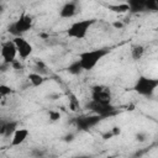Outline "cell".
Listing matches in <instances>:
<instances>
[{
	"instance_id": "18",
	"label": "cell",
	"mask_w": 158,
	"mask_h": 158,
	"mask_svg": "<svg viewBox=\"0 0 158 158\" xmlns=\"http://www.w3.org/2000/svg\"><path fill=\"white\" fill-rule=\"evenodd\" d=\"M68 101H69V109L74 112H77L79 109H80V104H79V100L78 98L74 95V94H69L68 95Z\"/></svg>"
},
{
	"instance_id": "1",
	"label": "cell",
	"mask_w": 158,
	"mask_h": 158,
	"mask_svg": "<svg viewBox=\"0 0 158 158\" xmlns=\"http://www.w3.org/2000/svg\"><path fill=\"white\" fill-rule=\"evenodd\" d=\"M110 53L109 48H95V49H90V51H85L79 53L78 59L81 64L83 70H93L96 64Z\"/></svg>"
},
{
	"instance_id": "22",
	"label": "cell",
	"mask_w": 158,
	"mask_h": 158,
	"mask_svg": "<svg viewBox=\"0 0 158 158\" xmlns=\"http://www.w3.org/2000/svg\"><path fill=\"white\" fill-rule=\"evenodd\" d=\"M48 116H49V120L51 121H58L60 118V114L58 111H54V110H51L48 112Z\"/></svg>"
},
{
	"instance_id": "16",
	"label": "cell",
	"mask_w": 158,
	"mask_h": 158,
	"mask_svg": "<svg viewBox=\"0 0 158 158\" xmlns=\"http://www.w3.org/2000/svg\"><path fill=\"white\" fill-rule=\"evenodd\" d=\"M144 54V47L142 44H135L131 48V57L133 60H139Z\"/></svg>"
},
{
	"instance_id": "12",
	"label": "cell",
	"mask_w": 158,
	"mask_h": 158,
	"mask_svg": "<svg viewBox=\"0 0 158 158\" xmlns=\"http://www.w3.org/2000/svg\"><path fill=\"white\" fill-rule=\"evenodd\" d=\"M28 135H30V131L27 128H17L16 132L14 133V136L11 137V146L16 147V146L22 144L26 141V138L28 137Z\"/></svg>"
},
{
	"instance_id": "14",
	"label": "cell",
	"mask_w": 158,
	"mask_h": 158,
	"mask_svg": "<svg viewBox=\"0 0 158 158\" xmlns=\"http://www.w3.org/2000/svg\"><path fill=\"white\" fill-rule=\"evenodd\" d=\"M28 80H30V83L32 84V86H41V85L46 81V78H44L43 75L38 74V73L32 72V73L28 74Z\"/></svg>"
},
{
	"instance_id": "19",
	"label": "cell",
	"mask_w": 158,
	"mask_h": 158,
	"mask_svg": "<svg viewBox=\"0 0 158 158\" xmlns=\"http://www.w3.org/2000/svg\"><path fill=\"white\" fill-rule=\"evenodd\" d=\"M35 73H38L41 75H44L48 73L47 70V65L42 62V60H36L35 62Z\"/></svg>"
},
{
	"instance_id": "13",
	"label": "cell",
	"mask_w": 158,
	"mask_h": 158,
	"mask_svg": "<svg viewBox=\"0 0 158 158\" xmlns=\"http://www.w3.org/2000/svg\"><path fill=\"white\" fill-rule=\"evenodd\" d=\"M130 12H142L146 11V0H128L127 1Z\"/></svg>"
},
{
	"instance_id": "20",
	"label": "cell",
	"mask_w": 158,
	"mask_h": 158,
	"mask_svg": "<svg viewBox=\"0 0 158 158\" xmlns=\"http://www.w3.org/2000/svg\"><path fill=\"white\" fill-rule=\"evenodd\" d=\"M146 11H158V0H146Z\"/></svg>"
},
{
	"instance_id": "4",
	"label": "cell",
	"mask_w": 158,
	"mask_h": 158,
	"mask_svg": "<svg viewBox=\"0 0 158 158\" xmlns=\"http://www.w3.org/2000/svg\"><path fill=\"white\" fill-rule=\"evenodd\" d=\"M95 23L94 19H84V20H79L73 22L68 30H67V36L70 38H75V40H83L86 35L89 28Z\"/></svg>"
},
{
	"instance_id": "2",
	"label": "cell",
	"mask_w": 158,
	"mask_h": 158,
	"mask_svg": "<svg viewBox=\"0 0 158 158\" xmlns=\"http://www.w3.org/2000/svg\"><path fill=\"white\" fill-rule=\"evenodd\" d=\"M33 23V20L30 15H27L26 12H22L17 20H15L14 22H11L7 27V31L10 32V35L15 37H22L23 33H26L27 31L31 30Z\"/></svg>"
},
{
	"instance_id": "5",
	"label": "cell",
	"mask_w": 158,
	"mask_h": 158,
	"mask_svg": "<svg viewBox=\"0 0 158 158\" xmlns=\"http://www.w3.org/2000/svg\"><path fill=\"white\" fill-rule=\"evenodd\" d=\"M86 107L95 115L105 118L109 116H112L114 114H116V107L112 104H101V102H96L90 100L89 104L86 105Z\"/></svg>"
},
{
	"instance_id": "24",
	"label": "cell",
	"mask_w": 158,
	"mask_h": 158,
	"mask_svg": "<svg viewBox=\"0 0 158 158\" xmlns=\"http://www.w3.org/2000/svg\"><path fill=\"white\" fill-rule=\"evenodd\" d=\"M11 65H12L15 69H22V65H21V63H20L17 59H16V60H15V62H14Z\"/></svg>"
},
{
	"instance_id": "11",
	"label": "cell",
	"mask_w": 158,
	"mask_h": 158,
	"mask_svg": "<svg viewBox=\"0 0 158 158\" xmlns=\"http://www.w3.org/2000/svg\"><path fill=\"white\" fill-rule=\"evenodd\" d=\"M77 12H78V4L75 1H69L62 6L59 11V16L62 19H72Z\"/></svg>"
},
{
	"instance_id": "9",
	"label": "cell",
	"mask_w": 158,
	"mask_h": 158,
	"mask_svg": "<svg viewBox=\"0 0 158 158\" xmlns=\"http://www.w3.org/2000/svg\"><path fill=\"white\" fill-rule=\"evenodd\" d=\"M14 42H15V44H16L17 53H19L20 58H21L22 60L27 59V58L31 56L32 51H33L32 44H31L27 40H25L23 37H15V38H14Z\"/></svg>"
},
{
	"instance_id": "23",
	"label": "cell",
	"mask_w": 158,
	"mask_h": 158,
	"mask_svg": "<svg viewBox=\"0 0 158 158\" xmlns=\"http://www.w3.org/2000/svg\"><path fill=\"white\" fill-rule=\"evenodd\" d=\"M31 154H32L33 158H42L44 156V151H42L40 148H33L32 152H31Z\"/></svg>"
},
{
	"instance_id": "7",
	"label": "cell",
	"mask_w": 158,
	"mask_h": 158,
	"mask_svg": "<svg viewBox=\"0 0 158 158\" xmlns=\"http://www.w3.org/2000/svg\"><path fill=\"white\" fill-rule=\"evenodd\" d=\"M0 53H1L2 63H6L9 65L12 64L16 60V56L19 54L14 40H9V41L2 42L1 43V51H0Z\"/></svg>"
},
{
	"instance_id": "26",
	"label": "cell",
	"mask_w": 158,
	"mask_h": 158,
	"mask_svg": "<svg viewBox=\"0 0 158 158\" xmlns=\"http://www.w3.org/2000/svg\"><path fill=\"white\" fill-rule=\"evenodd\" d=\"M70 158H91V157L88 156V154H79V156H73Z\"/></svg>"
},
{
	"instance_id": "21",
	"label": "cell",
	"mask_w": 158,
	"mask_h": 158,
	"mask_svg": "<svg viewBox=\"0 0 158 158\" xmlns=\"http://www.w3.org/2000/svg\"><path fill=\"white\" fill-rule=\"evenodd\" d=\"M11 93H12V89L10 86H7L5 84H1L0 85V95H1V98H5V96L10 95Z\"/></svg>"
},
{
	"instance_id": "10",
	"label": "cell",
	"mask_w": 158,
	"mask_h": 158,
	"mask_svg": "<svg viewBox=\"0 0 158 158\" xmlns=\"http://www.w3.org/2000/svg\"><path fill=\"white\" fill-rule=\"evenodd\" d=\"M19 126V122L15 120H9V121H1L0 126V135L2 137H12L14 133L16 132Z\"/></svg>"
},
{
	"instance_id": "8",
	"label": "cell",
	"mask_w": 158,
	"mask_h": 158,
	"mask_svg": "<svg viewBox=\"0 0 158 158\" xmlns=\"http://www.w3.org/2000/svg\"><path fill=\"white\" fill-rule=\"evenodd\" d=\"M102 120V117L93 114V115H88V116H79L74 118V125L77 126L78 130L80 131H89L90 128L95 127L100 121Z\"/></svg>"
},
{
	"instance_id": "3",
	"label": "cell",
	"mask_w": 158,
	"mask_h": 158,
	"mask_svg": "<svg viewBox=\"0 0 158 158\" xmlns=\"http://www.w3.org/2000/svg\"><path fill=\"white\" fill-rule=\"evenodd\" d=\"M157 88H158V78H149L144 75L138 77V79L133 85V90L138 95L148 96V98L154 94Z\"/></svg>"
},
{
	"instance_id": "27",
	"label": "cell",
	"mask_w": 158,
	"mask_h": 158,
	"mask_svg": "<svg viewBox=\"0 0 158 158\" xmlns=\"http://www.w3.org/2000/svg\"><path fill=\"white\" fill-rule=\"evenodd\" d=\"M112 25H114V27H116V28H121V27L123 26V25H122L121 22H114Z\"/></svg>"
},
{
	"instance_id": "6",
	"label": "cell",
	"mask_w": 158,
	"mask_h": 158,
	"mask_svg": "<svg viewBox=\"0 0 158 158\" xmlns=\"http://www.w3.org/2000/svg\"><path fill=\"white\" fill-rule=\"evenodd\" d=\"M111 90L109 86L98 84L91 88V100L101 104H111Z\"/></svg>"
},
{
	"instance_id": "25",
	"label": "cell",
	"mask_w": 158,
	"mask_h": 158,
	"mask_svg": "<svg viewBox=\"0 0 158 158\" xmlns=\"http://www.w3.org/2000/svg\"><path fill=\"white\" fill-rule=\"evenodd\" d=\"M74 139V135L73 133H70V135H67L65 137H64V141L65 142H72Z\"/></svg>"
},
{
	"instance_id": "15",
	"label": "cell",
	"mask_w": 158,
	"mask_h": 158,
	"mask_svg": "<svg viewBox=\"0 0 158 158\" xmlns=\"http://www.w3.org/2000/svg\"><path fill=\"white\" fill-rule=\"evenodd\" d=\"M109 10L116 12V14H125L127 11H130V7H128V4L127 2H122V4H110V5H106Z\"/></svg>"
},
{
	"instance_id": "17",
	"label": "cell",
	"mask_w": 158,
	"mask_h": 158,
	"mask_svg": "<svg viewBox=\"0 0 158 158\" xmlns=\"http://www.w3.org/2000/svg\"><path fill=\"white\" fill-rule=\"evenodd\" d=\"M67 70H68L70 74H73V75H78V74H80V73L83 72V68H81V64H80L79 59L72 62V63L69 64V67L67 68Z\"/></svg>"
}]
</instances>
